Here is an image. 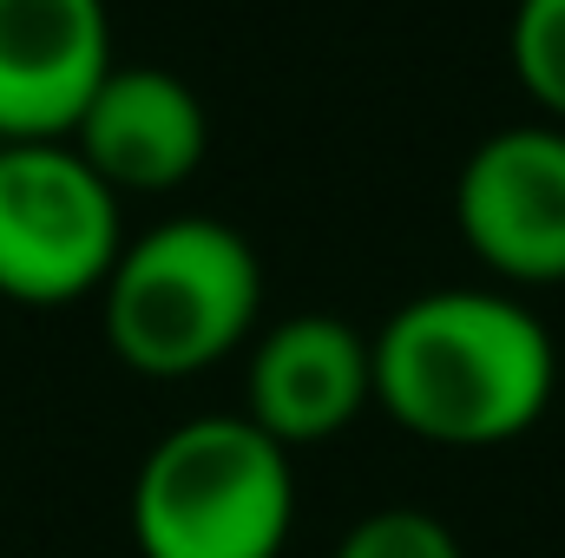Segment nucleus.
Here are the masks:
<instances>
[{"instance_id":"5","label":"nucleus","mask_w":565,"mask_h":558,"mask_svg":"<svg viewBox=\"0 0 565 558\" xmlns=\"http://www.w3.org/2000/svg\"><path fill=\"white\" fill-rule=\"evenodd\" d=\"M467 250L507 282H565V126H507L454 178Z\"/></svg>"},{"instance_id":"4","label":"nucleus","mask_w":565,"mask_h":558,"mask_svg":"<svg viewBox=\"0 0 565 558\" xmlns=\"http://www.w3.org/2000/svg\"><path fill=\"white\" fill-rule=\"evenodd\" d=\"M126 250L119 191L73 144H0V296L60 309L99 296Z\"/></svg>"},{"instance_id":"1","label":"nucleus","mask_w":565,"mask_h":558,"mask_svg":"<svg viewBox=\"0 0 565 558\" xmlns=\"http://www.w3.org/2000/svg\"><path fill=\"white\" fill-rule=\"evenodd\" d=\"M375 408L427 447H507L533 433L559 355L546 322L500 289H427L402 302L375 335Z\"/></svg>"},{"instance_id":"6","label":"nucleus","mask_w":565,"mask_h":558,"mask_svg":"<svg viewBox=\"0 0 565 558\" xmlns=\"http://www.w3.org/2000/svg\"><path fill=\"white\" fill-rule=\"evenodd\" d=\"M113 66L106 0H0V144L73 139Z\"/></svg>"},{"instance_id":"2","label":"nucleus","mask_w":565,"mask_h":558,"mask_svg":"<svg viewBox=\"0 0 565 558\" xmlns=\"http://www.w3.org/2000/svg\"><path fill=\"white\" fill-rule=\"evenodd\" d=\"M264 309V264L244 230L217 217H171L132 237L99 289L113 355L151 375L184 382L217 368L231 348L250 342Z\"/></svg>"},{"instance_id":"7","label":"nucleus","mask_w":565,"mask_h":558,"mask_svg":"<svg viewBox=\"0 0 565 558\" xmlns=\"http://www.w3.org/2000/svg\"><path fill=\"white\" fill-rule=\"evenodd\" d=\"M375 401L369 335L342 315H289L250 348L244 415L277 447H322Z\"/></svg>"},{"instance_id":"10","label":"nucleus","mask_w":565,"mask_h":558,"mask_svg":"<svg viewBox=\"0 0 565 558\" xmlns=\"http://www.w3.org/2000/svg\"><path fill=\"white\" fill-rule=\"evenodd\" d=\"M335 558H467V552H460L447 519H434L422 506H382V513H369L342 533Z\"/></svg>"},{"instance_id":"3","label":"nucleus","mask_w":565,"mask_h":558,"mask_svg":"<svg viewBox=\"0 0 565 558\" xmlns=\"http://www.w3.org/2000/svg\"><path fill=\"white\" fill-rule=\"evenodd\" d=\"M296 526V473L250 415L171 427L132 480L139 558H282Z\"/></svg>"},{"instance_id":"8","label":"nucleus","mask_w":565,"mask_h":558,"mask_svg":"<svg viewBox=\"0 0 565 558\" xmlns=\"http://www.w3.org/2000/svg\"><path fill=\"white\" fill-rule=\"evenodd\" d=\"M73 151L126 197V191H171L204 164L211 119L198 93L164 66H113L106 86L86 99Z\"/></svg>"},{"instance_id":"9","label":"nucleus","mask_w":565,"mask_h":558,"mask_svg":"<svg viewBox=\"0 0 565 558\" xmlns=\"http://www.w3.org/2000/svg\"><path fill=\"white\" fill-rule=\"evenodd\" d=\"M513 66H520V86L565 119V0L513 7Z\"/></svg>"}]
</instances>
